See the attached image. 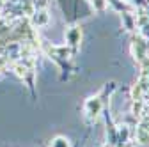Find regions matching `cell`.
<instances>
[{"instance_id":"1","label":"cell","mask_w":149,"mask_h":147,"mask_svg":"<svg viewBox=\"0 0 149 147\" xmlns=\"http://www.w3.org/2000/svg\"><path fill=\"white\" fill-rule=\"evenodd\" d=\"M53 147H71L69 145V142L66 140V138H62V137H57L53 140Z\"/></svg>"}]
</instances>
